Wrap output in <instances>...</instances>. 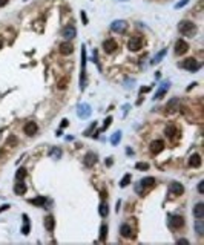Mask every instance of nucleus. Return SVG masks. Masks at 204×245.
<instances>
[{
	"label": "nucleus",
	"instance_id": "obj_16",
	"mask_svg": "<svg viewBox=\"0 0 204 245\" xmlns=\"http://www.w3.org/2000/svg\"><path fill=\"white\" fill-rule=\"evenodd\" d=\"M72 51H74V46H72L69 41L60 43V52H62L63 55H69V54H72Z\"/></svg>",
	"mask_w": 204,
	"mask_h": 245
},
{
	"label": "nucleus",
	"instance_id": "obj_38",
	"mask_svg": "<svg viewBox=\"0 0 204 245\" xmlns=\"http://www.w3.org/2000/svg\"><path fill=\"white\" fill-rule=\"evenodd\" d=\"M95 126H97V122L94 121V122H92V124H91V127H89V129H88V130L85 132V135H86V136H91V132H92V130L95 129Z\"/></svg>",
	"mask_w": 204,
	"mask_h": 245
},
{
	"label": "nucleus",
	"instance_id": "obj_7",
	"mask_svg": "<svg viewBox=\"0 0 204 245\" xmlns=\"http://www.w3.org/2000/svg\"><path fill=\"white\" fill-rule=\"evenodd\" d=\"M62 35H63L66 40H72V38H75V35H77V29H75V26H72V25H68L66 28H63V31H62Z\"/></svg>",
	"mask_w": 204,
	"mask_h": 245
},
{
	"label": "nucleus",
	"instance_id": "obj_1",
	"mask_svg": "<svg viewBox=\"0 0 204 245\" xmlns=\"http://www.w3.org/2000/svg\"><path fill=\"white\" fill-rule=\"evenodd\" d=\"M178 31L184 37H194L197 34V25L190 20H181L180 25H178Z\"/></svg>",
	"mask_w": 204,
	"mask_h": 245
},
{
	"label": "nucleus",
	"instance_id": "obj_46",
	"mask_svg": "<svg viewBox=\"0 0 204 245\" xmlns=\"http://www.w3.org/2000/svg\"><path fill=\"white\" fill-rule=\"evenodd\" d=\"M178 244H189L187 239H178Z\"/></svg>",
	"mask_w": 204,
	"mask_h": 245
},
{
	"label": "nucleus",
	"instance_id": "obj_33",
	"mask_svg": "<svg viewBox=\"0 0 204 245\" xmlns=\"http://www.w3.org/2000/svg\"><path fill=\"white\" fill-rule=\"evenodd\" d=\"M107 213H109V210H107V204H100V216H103V218H106L107 216Z\"/></svg>",
	"mask_w": 204,
	"mask_h": 245
},
{
	"label": "nucleus",
	"instance_id": "obj_51",
	"mask_svg": "<svg viewBox=\"0 0 204 245\" xmlns=\"http://www.w3.org/2000/svg\"><path fill=\"white\" fill-rule=\"evenodd\" d=\"M106 164H107V165H112V158H107V161H106Z\"/></svg>",
	"mask_w": 204,
	"mask_h": 245
},
{
	"label": "nucleus",
	"instance_id": "obj_49",
	"mask_svg": "<svg viewBox=\"0 0 204 245\" xmlns=\"http://www.w3.org/2000/svg\"><path fill=\"white\" fill-rule=\"evenodd\" d=\"M6 3H8V0H0V8H2V6H5Z\"/></svg>",
	"mask_w": 204,
	"mask_h": 245
},
{
	"label": "nucleus",
	"instance_id": "obj_22",
	"mask_svg": "<svg viewBox=\"0 0 204 245\" xmlns=\"http://www.w3.org/2000/svg\"><path fill=\"white\" fill-rule=\"evenodd\" d=\"M164 133H166V136L174 138V136L177 135V127H175L174 124H167V126H166V129H164Z\"/></svg>",
	"mask_w": 204,
	"mask_h": 245
},
{
	"label": "nucleus",
	"instance_id": "obj_26",
	"mask_svg": "<svg viewBox=\"0 0 204 245\" xmlns=\"http://www.w3.org/2000/svg\"><path fill=\"white\" fill-rule=\"evenodd\" d=\"M164 55H166V49H161V51H160V52H158V54H157L155 57H154V60H152V63H154V64H157V63H160V61H161V58H163Z\"/></svg>",
	"mask_w": 204,
	"mask_h": 245
},
{
	"label": "nucleus",
	"instance_id": "obj_13",
	"mask_svg": "<svg viewBox=\"0 0 204 245\" xmlns=\"http://www.w3.org/2000/svg\"><path fill=\"white\" fill-rule=\"evenodd\" d=\"M169 86H170V83L169 81H163L161 84H160V88H158V91H157V94H155V100H160L167 91H169Z\"/></svg>",
	"mask_w": 204,
	"mask_h": 245
},
{
	"label": "nucleus",
	"instance_id": "obj_44",
	"mask_svg": "<svg viewBox=\"0 0 204 245\" xmlns=\"http://www.w3.org/2000/svg\"><path fill=\"white\" fill-rule=\"evenodd\" d=\"M82 20H83L85 25H88V17H86V12H85V11H82Z\"/></svg>",
	"mask_w": 204,
	"mask_h": 245
},
{
	"label": "nucleus",
	"instance_id": "obj_23",
	"mask_svg": "<svg viewBox=\"0 0 204 245\" xmlns=\"http://www.w3.org/2000/svg\"><path fill=\"white\" fill-rule=\"evenodd\" d=\"M177 106H178V98H172V100L167 103V106H166V111H169V112H174V111L177 109Z\"/></svg>",
	"mask_w": 204,
	"mask_h": 245
},
{
	"label": "nucleus",
	"instance_id": "obj_2",
	"mask_svg": "<svg viewBox=\"0 0 204 245\" xmlns=\"http://www.w3.org/2000/svg\"><path fill=\"white\" fill-rule=\"evenodd\" d=\"M86 88V48L82 46V71H80V89L85 91Z\"/></svg>",
	"mask_w": 204,
	"mask_h": 245
},
{
	"label": "nucleus",
	"instance_id": "obj_34",
	"mask_svg": "<svg viewBox=\"0 0 204 245\" xmlns=\"http://www.w3.org/2000/svg\"><path fill=\"white\" fill-rule=\"evenodd\" d=\"M49 155H51L52 158H55V159H58V158L62 156V150H60V149H52V150L49 152Z\"/></svg>",
	"mask_w": 204,
	"mask_h": 245
},
{
	"label": "nucleus",
	"instance_id": "obj_27",
	"mask_svg": "<svg viewBox=\"0 0 204 245\" xmlns=\"http://www.w3.org/2000/svg\"><path fill=\"white\" fill-rule=\"evenodd\" d=\"M129 182H130V173H127V175H124V176H123V179L120 181V187H121V189H124V187H127V185H129Z\"/></svg>",
	"mask_w": 204,
	"mask_h": 245
},
{
	"label": "nucleus",
	"instance_id": "obj_9",
	"mask_svg": "<svg viewBox=\"0 0 204 245\" xmlns=\"http://www.w3.org/2000/svg\"><path fill=\"white\" fill-rule=\"evenodd\" d=\"M187 51H189V45L184 40H178L175 43V54L177 55H184Z\"/></svg>",
	"mask_w": 204,
	"mask_h": 245
},
{
	"label": "nucleus",
	"instance_id": "obj_32",
	"mask_svg": "<svg viewBox=\"0 0 204 245\" xmlns=\"http://www.w3.org/2000/svg\"><path fill=\"white\" fill-rule=\"evenodd\" d=\"M25 176H26V170H25L23 167H22V169H18V170H17V173H15V179H17V181H22Z\"/></svg>",
	"mask_w": 204,
	"mask_h": 245
},
{
	"label": "nucleus",
	"instance_id": "obj_43",
	"mask_svg": "<svg viewBox=\"0 0 204 245\" xmlns=\"http://www.w3.org/2000/svg\"><path fill=\"white\" fill-rule=\"evenodd\" d=\"M198 192H200V193H204V181H200V182H198Z\"/></svg>",
	"mask_w": 204,
	"mask_h": 245
},
{
	"label": "nucleus",
	"instance_id": "obj_52",
	"mask_svg": "<svg viewBox=\"0 0 204 245\" xmlns=\"http://www.w3.org/2000/svg\"><path fill=\"white\" fill-rule=\"evenodd\" d=\"M2 45H3V40H2V37H0V48H2Z\"/></svg>",
	"mask_w": 204,
	"mask_h": 245
},
{
	"label": "nucleus",
	"instance_id": "obj_39",
	"mask_svg": "<svg viewBox=\"0 0 204 245\" xmlns=\"http://www.w3.org/2000/svg\"><path fill=\"white\" fill-rule=\"evenodd\" d=\"M187 3H189V0H181V2H178V3L175 5V8H177V9H180V8H183V6H186Z\"/></svg>",
	"mask_w": 204,
	"mask_h": 245
},
{
	"label": "nucleus",
	"instance_id": "obj_29",
	"mask_svg": "<svg viewBox=\"0 0 204 245\" xmlns=\"http://www.w3.org/2000/svg\"><path fill=\"white\" fill-rule=\"evenodd\" d=\"M23 221H25V225H23V228H22V233H23V235H28V233H29V218H28L26 215H23Z\"/></svg>",
	"mask_w": 204,
	"mask_h": 245
},
{
	"label": "nucleus",
	"instance_id": "obj_19",
	"mask_svg": "<svg viewBox=\"0 0 204 245\" xmlns=\"http://www.w3.org/2000/svg\"><path fill=\"white\" fill-rule=\"evenodd\" d=\"M54 227H55V221H54V216H46L45 218V228L48 231H54Z\"/></svg>",
	"mask_w": 204,
	"mask_h": 245
},
{
	"label": "nucleus",
	"instance_id": "obj_12",
	"mask_svg": "<svg viewBox=\"0 0 204 245\" xmlns=\"http://www.w3.org/2000/svg\"><path fill=\"white\" fill-rule=\"evenodd\" d=\"M163 149H164V142H163L161 139H157V141H152V142H150V152H152L154 155H158Z\"/></svg>",
	"mask_w": 204,
	"mask_h": 245
},
{
	"label": "nucleus",
	"instance_id": "obj_35",
	"mask_svg": "<svg viewBox=\"0 0 204 245\" xmlns=\"http://www.w3.org/2000/svg\"><path fill=\"white\" fill-rule=\"evenodd\" d=\"M135 192H137L138 195H143V193H144V185H143L141 182L135 184Z\"/></svg>",
	"mask_w": 204,
	"mask_h": 245
},
{
	"label": "nucleus",
	"instance_id": "obj_18",
	"mask_svg": "<svg viewBox=\"0 0 204 245\" xmlns=\"http://www.w3.org/2000/svg\"><path fill=\"white\" fill-rule=\"evenodd\" d=\"M195 231H197V235H198V236H203V235H204V221H203V218H197V221H195Z\"/></svg>",
	"mask_w": 204,
	"mask_h": 245
},
{
	"label": "nucleus",
	"instance_id": "obj_53",
	"mask_svg": "<svg viewBox=\"0 0 204 245\" xmlns=\"http://www.w3.org/2000/svg\"><path fill=\"white\" fill-rule=\"evenodd\" d=\"M121 2H127V0H121Z\"/></svg>",
	"mask_w": 204,
	"mask_h": 245
},
{
	"label": "nucleus",
	"instance_id": "obj_8",
	"mask_svg": "<svg viewBox=\"0 0 204 245\" xmlns=\"http://www.w3.org/2000/svg\"><path fill=\"white\" fill-rule=\"evenodd\" d=\"M170 221H169V225L172 227V228H181L183 225H184V218L183 216H180V215H175V216H170L169 218Z\"/></svg>",
	"mask_w": 204,
	"mask_h": 245
},
{
	"label": "nucleus",
	"instance_id": "obj_47",
	"mask_svg": "<svg viewBox=\"0 0 204 245\" xmlns=\"http://www.w3.org/2000/svg\"><path fill=\"white\" fill-rule=\"evenodd\" d=\"M8 208H9V205H2V207H0V213L5 212V210H8Z\"/></svg>",
	"mask_w": 204,
	"mask_h": 245
},
{
	"label": "nucleus",
	"instance_id": "obj_50",
	"mask_svg": "<svg viewBox=\"0 0 204 245\" xmlns=\"http://www.w3.org/2000/svg\"><path fill=\"white\" fill-rule=\"evenodd\" d=\"M66 126H68V120H63L62 121V127H66Z\"/></svg>",
	"mask_w": 204,
	"mask_h": 245
},
{
	"label": "nucleus",
	"instance_id": "obj_24",
	"mask_svg": "<svg viewBox=\"0 0 204 245\" xmlns=\"http://www.w3.org/2000/svg\"><path fill=\"white\" fill-rule=\"evenodd\" d=\"M14 192H15V195H23L25 192H26V185L20 181L18 184H15V187H14Z\"/></svg>",
	"mask_w": 204,
	"mask_h": 245
},
{
	"label": "nucleus",
	"instance_id": "obj_21",
	"mask_svg": "<svg viewBox=\"0 0 204 245\" xmlns=\"http://www.w3.org/2000/svg\"><path fill=\"white\" fill-rule=\"evenodd\" d=\"M194 215L195 218H204V204L203 202H198L194 208Z\"/></svg>",
	"mask_w": 204,
	"mask_h": 245
},
{
	"label": "nucleus",
	"instance_id": "obj_5",
	"mask_svg": "<svg viewBox=\"0 0 204 245\" xmlns=\"http://www.w3.org/2000/svg\"><path fill=\"white\" fill-rule=\"evenodd\" d=\"M77 115H78V118H82V120L89 118V117H91V106H89L88 103L80 104V106L77 107Z\"/></svg>",
	"mask_w": 204,
	"mask_h": 245
},
{
	"label": "nucleus",
	"instance_id": "obj_41",
	"mask_svg": "<svg viewBox=\"0 0 204 245\" xmlns=\"http://www.w3.org/2000/svg\"><path fill=\"white\" fill-rule=\"evenodd\" d=\"M110 122H112V117H107L106 121H104V126H103V130H106V129L110 126Z\"/></svg>",
	"mask_w": 204,
	"mask_h": 245
},
{
	"label": "nucleus",
	"instance_id": "obj_10",
	"mask_svg": "<svg viewBox=\"0 0 204 245\" xmlns=\"http://www.w3.org/2000/svg\"><path fill=\"white\" fill-rule=\"evenodd\" d=\"M103 49H104V52H107V54L115 52V49H117V41H115L114 38L104 40V41H103Z\"/></svg>",
	"mask_w": 204,
	"mask_h": 245
},
{
	"label": "nucleus",
	"instance_id": "obj_45",
	"mask_svg": "<svg viewBox=\"0 0 204 245\" xmlns=\"http://www.w3.org/2000/svg\"><path fill=\"white\" fill-rule=\"evenodd\" d=\"M94 61L98 64V69H102V68H100V63H98V54H97V51H94Z\"/></svg>",
	"mask_w": 204,
	"mask_h": 245
},
{
	"label": "nucleus",
	"instance_id": "obj_3",
	"mask_svg": "<svg viewBox=\"0 0 204 245\" xmlns=\"http://www.w3.org/2000/svg\"><path fill=\"white\" fill-rule=\"evenodd\" d=\"M178 66H181L183 69H186V71H190V72H197V71L200 69V63H198L195 58H187V60L181 61Z\"/></svg>",
	"mask_w": 204,
	"mask_h": 245
},
{
	"label": "nucleus",
	"instance_id": "obj_6",
	"mask_svg": "<svg viewBox=\"0 0 204 245\" xmlns=\"http://www.w3.org/2000/svg\"><path fill=\"white\" fill-rule=\"evenodd\" d=\"M110 29L114 32H117V34H123L127 29V23L124 20H115V21L110 23Z\"/></svg>",
	"mask_w": 204,
	"mask_h": 245
},
{
	"label": "nucleus",
	"instance_id": "obj_28",
	"mask_svg": "<svg viewBox=\"0 0 204 245\" xmlns=\"http://www.w3.org/2000/svg\"><path fill=\"white\" fill-rule=\"evenodd\" d=\"M29 202H31V204H34V205H45L46 198H45V196H38V198H35V199H31Z\"/></svg>",
	"mask_w": 204,
	"mask_h": 245
},
{
	"label": "nucleus",
	"instance_id": "obj_42",
	"mask_svg": "<svg viewBox=\"0 0 204 245\" xmlns=\"http://www.w3.org/2000/svg\"><path fill=\"white\" fill-rule=\"evenodd\" d=\"M134 83H135L134 80H126V81H124V84H126V89H132V88H134V86H132Z\"/></svg>",
	"mask_w": 204,
	"mask_h": 245
},
{
	"label": "nucleus",
	"instance_id": "obj_30",
	"mask_svg": "<svg viewBox=\"0 0 204 245\" xmlns=\"http://www.w3.org/2000/svg\"><path fill=\"white\" fill-rule=\"evenodd\" d=\"M120 139H121V132L118 130V132H115V133L112 135V138H110V142H112L114 146H117V144L120 142Z\"/></svg>",
	"mask_w": 204,
	"mask_h": 245
},
{
	"label": "nucleus",
	"instance_id": "obj_40",
	"mask_svg": "<svg viewBox=\"0 0 204 245\" xmlns=\"http://www.w3.org/2000/svg\"><path fill=\"white\" fill-rule=\"evenodd\" d=\"M66 84H68V78H63V80L58 83V89H65V88H66Z\"/></svg>",
	"mask_w": 204,
	"mask_h": 245
},
{
	"label": "nucleus",
	"instance_id": "obj_20",
	"mask_svg": "<svg viewBox=\"0 0 204 245\" xmlns=\"http://www.w3.org/2000/svg\"><path fill=\"white\" fill-rule=\"evenodd\" d=\"M120 233H121L123 238H132V228H130V225L129 224H123L120 227Z\"/></svg>",
	"mask_w": 204,
	"mask_h": 245
},
{
	"label": "nucleus",
	"instance_id": "obj_36",
	"mask_svg": "<svg viewBox=\"0 0 204 245\" xmlns=\"http://www.w3.org/2000/svg\"><path fill=\"white\" fill-rule=\"evenodd\" d=\"M6 144H8V146H11V147H15V144H17V138H15V136H9V138H8V141H6Z\"/></svg>",
	"mask_w": 204,
	"mask_h": 245
},
{
	"label": "nucleus",
	"instance_id": "obj_11",
	"mask_svg": "<svg viewBox=\"0 0 204 245\" xmlns=\"http://www.w3.org/2000/svg\"><path fill=\"white\" fill-rule=\"evenodd\" d=\"M95 162H97V155H95L94 152H88V153L85 155L83 164H85L86 167H92V165H94Z\"/></svg>",
	"mask_w": 204,
	"mask_h": 245
},
{
	"label": "nucleus",
	"instance_id": "obj_17",
	"mask_svg": "<svg viewBox=\"0 0 204 245\" xmlns=\"http://www.w3.org/2000/svg\"><path fill=\"white\" fill-rule=\"evenodd\" d=\"M189 165H190V167H195V169L200 167V165H201V156H200L198 153H194V155L189 158Z\"/></svg>",
	"mask_w": 204,
	"mask_h": 245
},
{
	"label": "nucleus",
	"instance_id": "obj_25",
	"mask_svg": "<svg viewBox=\"0 0 204 245\" xmlns=\"http://www.w3.org/2000/svg\"><path fill=\"white\" fill-rule=\"evenodd\" d=\"M140 182H141L144 187H150V185H154V184H155V178H152V176H147V178H143Z\"/></svg>",
	"mask_w": 204,
	"mask_h": 245
},
{
	"label": "nucleus",
	"instance_id": "obj_37",
	"mask_svg": "<svg viewBox=\"0 0 204 245\" xmlns=\"http://www.w3.org/2000/svg\"><path fill=\"white\" fill-rule=\"evenodd\" d=\"M138 170H147L149 169V164L147 162H137V165H135Z\"/></svg>",
	"mask_w": 204,
	"mask_h": 245
},
{
	"label": "nucleus",
	"instance_id": "obj_4",
	"mask_svg": "<svg viewBox=\"0 0 204 245\" xmlns=\"http://www.w3.org/2000/svg\"><path fill=\"white\" fill-rule=\"evenodd\" d=\"M143 43H144V40H143L140 35H134V37H130V40H129V43H127V48H129V51L137 52V51L141 49Z\"/></svg>",
	"mask_w": 204,
	"mask_h": 245
},
{
	"label": "nucleus",
	"instance_id": "obj_14",
	"mask_svg": "<svg viewBox=\"0 0 204 245\" xmlns=\"http://www.w3.org/2000/svg\"><path fill=\"white\" fill-rule=\"evenodd\" d=\"M184 192V187H183V184H180V182H172L170 185H169V193L170 195H181Z\"/></svg>",
	"mask_w": 204,
	"mask_h": 245
},
{
	"label": "nucleus",
	"instance_id": "obj_48",
	"mask_svg": "<svg viewBox=\"0 0 204 245\" xmlns=\"http://www.w3.org/2000/svg\"><path fill=\"white\" fill-rule=\"evenodd\" d=\"M150 91V88H144V89H141V94H146V92H149Z\"/></svg>",
	"mask_w": 204,
	"mask_h": 245
},
{
	"label": "nucleus",
	"instance_id": "obj_15",
	"mask_svg": "<svg viewBox=\"0 0 204 245\" xmlns=\"http://www.w3.org/2000/svg\"><path fill=\"white\" fill-rule=\"evenodd\" d=\"M37 129H38V127H37V124H35V122H34V121H29V122H26V124H25V127H23V132H25L26 135L32 136V135L37 132Z\"/></svg>",
	"mask_w": 204,
	"mask_h": 245
},
{
	"label": "nucleus",
	"instance_id": "obj_31",
	"mask_svg": "<svg viewBox=\"0 0 204 245\" xmlns=\"http://www.w3.org/2000/svg\"><path fill=\"white\" fill-rule=\"evenodd\" d=\"M106 238H107V227L103 224L102 228H100V241L104 242V241H106Z\"/></svg>",
	"mask_w": 204,
	"mask_h": 245
}]
</instances>
